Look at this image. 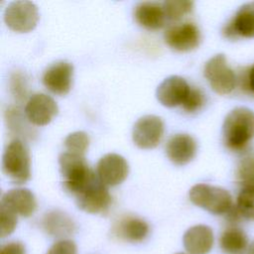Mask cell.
Returning a JSON list of instances; mask_svg holds the SVG:
<instances>
[{
	"mask_svg": "<svg viewBox=\"0 0 254 254\" xmlns=\"http://www.w3.org/2000/svg\"><path fill=\"white\" fill-rule=\"evenodd\" d=\"M167 18L179 20L190 13L193 8V2L188 0H169L162 3Z\"/></svg>",
	"mask_w": 254,
	"mask_h": 254,
	"instance_id": "cell-23",
	"label": "cell"
},
{
	"mask_svg": "<svg viewBox=\"0 0 254 254\" xmlns=\"http://www.w3.org/2000/svg\"><path fill=\"white\" fill-rule=\"evenodd\" d=\"M73 75V66L67 62H58L46 69L43 74L44 85L52 92L64 95L70 87Z\"/></svg>",
	"mask_w": 254,
	"mask_h": 254,
	"instance_id": "cell-12",
	"label": "cell"
},
{
	"mask_svg": "<svg viewBox=\"0 0 254 254\" xmlns=\"http://www.w3.org/2000/svg\"><path fill=\"white\" fill-rule=\"evenodd\" d=\"M177 254H186V253H177Z\"/></svg>",
	"mask_w": 254,
	"mask_h": 254,
	"instance_id": "cell-33",
	"label": "cell"
},
{
	"mask_svg": "<svg viewBox=\"0 0 254 254\" xmlns=\"http://www.w3.org/2000/svg\"><path fill=\"white\" fill-rule=\"evenodd\" d=\"M223 33L229 39L254 38V2L242 5L224 27Z\"/></svg>",
	"mask_w": 254,
	"mask_h": 254,
	"instance_id": "cell-15",
	"label": "cell"
},
{
	"mask_svg": "<svg viewBox=\"0 0 254 254\" xmlns=\"http://www.w3.org/2000/svg\"><path fill=\"white\" fill-rule=\"evenodd\" d=\"M137 23L147 29H159L165 23V11L163 4L158 2H141L134 11Z\"/></svg>",
	"mask_w": 254,
	"mask_h": 254,
	"instance_id": "cell-20",
	"label": "cell"
},
{
	"mask_svg": "<svg viewBox=\"0 0 254 254\" xmlns=\"http://www.w3.org/2000/svg\"><path fill=\"white\" fill-rule=\"evenodd\" d=\"M2 169L6 177L16 184H24L30 179V155L21 140L14 139L7 145L3 153Z\"/></svg>",
	"mask_w": 254,
	"mask_h": 254,
	"instance_id": "cell-2",
	"label": "cell"
},
{
	"mask_svg": "<svg viewBox=\"0 0 254 254\" xmlns=\"http://www.w3.org/2000/svg\"><path fill=\"white\" fill-rule=\"evenodd\" d=\"M219 247L224 254H246L249 242L243 229L229 225L219 236Z\"/></svg>",
	"mask_w": 254,
	"mask_h": 254,
	"instance_id": "cell-21",
	"label": "cell"
},
{
	"mask_svg": "<svg viewBox=\"0 0 254 254\" xmlns=\"http://www.w3.org/2000/svg\"><path fill=\"white\" fill-rule=\"evenodd\" d=\"M89 145V137L83 131H76L70 133L64 139V147L66 152L81 155L85 153Z\"/></svg>",
	"mask_w": 254,
	"mask_h": 254,
	"instance_id": "cell-24",
	"label": "cell"
},
{
	"mask_svg": "<svg viewBox=\"0 0 254 254\" xmlns=\"http://www.w3.org/2000/svg\"><path fill=\"white\" fill-rule=\"evenodd\" d=\"M203 103H204V96L201 90L194 87H190L182 105L187 112H194L198 110Z\"/></svg>",
	"mask_w": 254,
	"mask_h": 254,
	"instance_id": "cell-27",
	"label": "cell"
},
{
	"mask_svg": "<svg viewBox=\"0 0 254 254\" xmlns=\"http://www.w3.org/2000/svg\"><path fill=\"white\" fill-rule=\"evenodd\" d=\"M17 225V214L0 205V233L1 237L10 235L16 228Z\"/></svg>",
	"mask_w": 254,
	"mask_h": 254,
	"instance_id": "cell-26",
	"label": "cell"
},
{
	"mask_svg": "<svg viewBox=\"0 0 254 254\" xmlns=\"http://www.w3.org/2000/svg\"><path fill=\"white\" fill-rule=\"evenodd\" d=\"M165 42L172 49L188 52L195 49L200 42L198 28L192 23H184L170 27L164 35Z\"/></svg>",
	"mask_w": 254,
	"mask_h": 254,
	"instance_id": "cell-11",
	"label": "cell"
},
{
	"mask_svg": "<svg viewBox=\"0 0 254 254\" xmlns=\"http://www.w3.org/2000/svg\"><path fill=\"white\" fill-rule=\"evenodd\" d=\"M196 152L194 139L188 134H176L172 136L167 145L166 153L171 162L183 166L190 162Z\"/></svg>",
	"mask_w": 254,
	"mask_h": 254,
	"instance_id": "cell-18",
	"label": "cell"
},
{
	"mask_svg": "<svg viewBox=\"0 0 254 254\" xmlns=\"http://www.w3.org/2000/svg\"><path fill=\"white\" fill-rule=\"evenodd\" d=\"M183 243L190 254H208L214 243L213 231L207 225H194L185 232Z\"/></svg>",
	"mask_w": 254,
	"mask_h": 254,
	"instance_id": "cell-17",
	"label": "cell"
},
{
	"mask_svg": "<svg viewBox=\"0 0 254 254\" xmlns=\"http://www.w3.org/2000/svg\"><path fill=\"white\" fill-rule=\"evenodd\" d=\"M58 111L57 102L45 93L33 94L25 106L27 119L29 122L38 126L49 124L58 114Z\"/></svg>",
	"mask_w": 254,
	"mask_h": 254,
	"instance_id": "cell-9",
	"label": "cell"
},
{
	"mask_svg": "<svg viewBox=\"0 0 254 254\" xmlns=\"http://www.w3.org/2000/svg\"><path fill=\"white\" fill-rule=\"evenodd\" d=\"M190 87L181 76L171 75L165 78L157 87L156 96L166 107H175L183 104Z\"/></svg>",
	"mask_w": 254,
	"mask_h": 254,
	"instance_id": "cell-13",
	"label": "cell"
},
{
	"mask_svg": "<svg viewBox=\"0 0 254 254\" xmlns=\"http://www.w3.org/2000/svg\"><path fill=\"white\" fill-rule=\"evenodd\" d=\"M236 178L239 184L244 187L254 186V155L246 156L239 162L236 170Z\"/></svg>",
	"mask_w": 254,
	"mask_h": 254,
	"instance_id": "cell-25",
	"label": "cell"
},
{
	"mask_svg": "<svg viewBox=\"0 0 254 254\" xmlns=\"http://www.w3.org/2000/svg\"><path fill=\"white\" fill-rule=\"evenodd\" d=\"M42 226L48 235L57 238L67 237L75 230V224L71 217L61 210L47 212L43 217Z\"/></svg>",
	"mask_w": 254,
	"mask_h": 254,
	"instance_id": "cell-19",
	"label": "cell"
},
{
	"mask_svg": "<svg viewBox=\"0 0 254 254\" xmlns=\"http://www.w3.org/2000/svg\"><path fill=\"white\" fill-rule=\"evenodd\" d=\"M1 205L17 215L29 217L37 208V200L30 190L17 188L9 190L2 195Z\"/></svg>",
	"mask_w": 254,
	"mask_h": 254,
	"instance_id": "cell-16",
	"label": "cell"
},
{
	"mask_svg": "<svg viewBox=\"0 0 254 254\" xmlns=\"http://www.w3.org/2000/svg\"><path fill=\"white\" fill-rule=\"evenodd\" d=\"M59 164L61 174L64 180V188L73 195L94 175L81 155L69 152L62 153L59 157Z\"/></svg>",
	"mask_w": 254,
	"mask_h": 254,
	"instance_id": "cell-5",
	"label": "cell"
},
{
	"mask_svg": "<svg viewBox=\"0 0 254 254\" xmlns=\"http://www.w3.org/2000/svg\"><path fill=\"white\" fill-rule=\"evenodd\" d=\"M46 254H77V248L73 241L69 239H61L55 242Z\"/></svg>",
	"mask_w": 254,
	"mask_h": 254,
	"instance_id": "cell-28",
	"label": "cell"
},
{
	"mask_svg": "<svg viewBox=\"0 0 254 254\" xmlns=\"http://www.w3.org/2000/svg\"><path fill=\"white\" fill-rule=\"evenodd\" d=\"M222 137L228 149L244 150L254 139V112L247 107L232 109L224 119Z\"/></svg>",
	"mask_w": 254,
	"mask_h": 254,
	"instance_id": "cell-1",
	"label": "cell"
},
{
	"mask_svg": "<svg viewBox=\"0 0 254 254\" xmlns=\"http://www.w3.org/2000/svg\"><path fill=\"white\" fill-rule=\"evenodd\" d=\"M11 91L17 98H23L26 95V82L20 73H14L10 81Z\"/></svg>",
	"mask_w": 254,
	"mask_h": 254,
	"instance_id": "cell-29",
	"label": "cell"
},
{
	"mask_svg": "<svg viewBox=\"0 0 254 254\" xmlns=\"http://www.w3.org/2000/svg\"><path fill=\"white\" fill-rule=\"evenodd\" d=\"M112 234L123 241L141 242L149 234V225L140 217L124 215L113 224Z\"/></svg>",
	"mask_w": 254,
	"mask_h": 254,
	"instance_id": "cell-14",
	"label": "cell"
},
{
	"mask_svg": "<svg viewBox=\"0 0 254 254\" xmlns=\"http://www.w3.org/2000/svg\"><path fill=\"white\" fill-rule=\"evenodd\" d=\"M0 254H26V248L19 241H11L1 246Z\"/></svg>",
	"mask_w": 254,
	"mask_h": 254,
	"instance_id": "cell-31",
	"label": "cell"
},
{
	"mask_svg": "<svg viewBox=\"0 0 254 254\" xmlns=\"http://www.w3.org/2000/svg\"><path fill=\"white\" fill-rule=\"evenodd\" d=\"M203 75L212 90L218 94H228L236 86V75L223 54H217L205 63Z\"/></svg>",
	"mask_w": 254,
	"mask_h": 254,
	"instance_id": "cell-6",
	"label": "cell"
},
{
	"mask_svg": "<svg viewBox=\"0 0 254 254\" xmlns=\"http://www.w3.org/2000/svg\"><path fill=\"white\" fill-rule=\"evenodd\" d=\"M235 206L242 218L254 221V186L244 187L240 190Z\"/></svg>",
	"mask_w": 254,
	"mask_h": 254,
	"instance_id": "cell-22",
	"label": "cell"
},
{
	"mask_svg": "<svg viewBox=\"0 0 254 254\" xmlns=\"http://www.w3.org/2000/svg\"><path fill=\"white\" fill-rule=\"evenodd\" d=\"M239 83L243 90H247L254 94V64L240 73Z\"/></svg>",
	"mask_w": 254,
	"mask_h": 254,
	"instance_id": "cell-30",
	"label": "cell"
},
{
	"mask_svg": "<svg viewBox=\"0 0 254 254\" xmlns=\"http://www.w3.org/2000/svg\"><path fill=\"white\" fill-rule=\"evenodd\" d=\"M77 206L88 213L105 212L111 204V195L106 186L95 174L74 194Z\"/></svg>",
	"mask_w": 254,
	"mask_h": 254,
	"instance_id": "cell-4",
	"label": "cell"
},
{
	"mask_svg": "<svg viewBox=\"0 0 254 254\" xmlns=\"http://www.w3.org/2000/svg\"><path fill=\"white\" fill-rule=\"evenodd\" d=\"M97 177L105 186H117L128 176L129 167L126 160L114 153L104 155L97 163Z\"/></svg>",
	"mask_w": 254,
	"mask_h": 254,
	"instance_id": "cell-10",
	"label": "cell"
},
{
	"mask_svg": "<svg viewBox=\"0 0 254 254\" xmlns=\"http://www.w3.org/2000/svg\"><path fill=\"white\" fill-rule=\"evenodd\" d=\"M246 254H254V240L249 244V247H248V250H247Z\"/></svg>",
	"mask_w": 254,
	"mask_h": 254,
	"instance_id": "cell-32",
	"label": "cell"
},
{
	"mask_svg": "<svg viewBox=\"0 0 254 254\" xmlns=\"http://www.w3.org/2000/svg\"><path fill=\"white\" fill-rule=\"evenodd\" d=\"M190 201L213 214H226L232 207V197L225 189L197 184L190 190Z\"/></svg>",
	"mask_w": 254,
	"mask_h": 254,
	"instance_id": "cell-3",
	"label": "cell"
},
{
	"mask_svg": "<svg viewBox=\"0 0 254 254\" xmlns=\"http://www.w3.org/2000/svg\"><path fill=\"white\" fill-rule=\"evenodd\" d=\"M164 133V123L156 115H145L134 124L132 138L141 149H153L161 141Z\"/></svg>",
	"mask_w": 254,
	"mask_h": 254,
	"instance_id": "cell-8",
	"label": "cell"
},
{
	"mask_svg": "<svg viewBox=\"0 0 254 254\" xmlns=\"http://www.w3.org/2000/svg\"><path fill=\"white\" fill-rule=\"evenodd\" d=\"M39 20L38 7L31 1H13L5 9L4 21L13 31L27 33L32 31Z\"/></svg>",
	"mask_w": 254,
	"mask_h": 254,
	"instance_id": "cell-7",
	"label": "cell"
}]
</instances>
